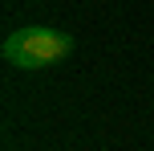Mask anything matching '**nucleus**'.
Segmentation results:
<instances>
[{"instance_id":"f257e3e1","label":"nucleus","mask_w":154,"mask_h":151,"mask_svg":"<svg viewBox=\"0 0 154 151\" xmlns=\"http://www.w3.org/2000/svg\"><path fill=\"white\" fill-rule=\"evenodd\" d=\"M73 49V37L61 29H49V25H29V29L8 33L4 41V57L20 70H45V65L61 61Z\"/></svg>"}]
</instances>
